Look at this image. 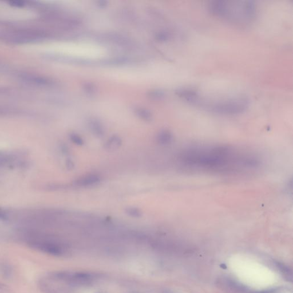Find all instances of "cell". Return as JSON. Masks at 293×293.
<instances>
[{"mask_svg":"<svg viewBox=\"0 0 293 293\" xmlns=\"http://www.w3.org/2000/svg\"><path fill=\"white\" fill-rule=\"evenodd\" d=\"M177 162L187 171L228 175L255 172L263 163L261 156L253 150L221 144L186 146L178 155Z\"/></svg>","mask_w":293,"mask_h":293,"instance_id":"cell-1","label":"cell"},{"mask_svg":"<svg viewBox=\"0 0 293 293\" xmlns=\"http://www.w3.org/2000/svg\"><path fill=\"white\" fill-rule=\"evenodd\" d=\"M177 95L192 105L212 113L223 115H235L243 113L247 109L249 102L243 96L212 98L202 96L197 91L191 88H182Z\"/></svg>","mask_w":293,"mask_h":293,"instance_id":"cell-2","label":"cell"},{"mask_svg":"<svg viewBox=\"0 0 293 293\" xmlns=\"http://www.w3.org/2000/svg\"><path fill=\"white\" fill-rule=\"evenodd\" d=\"M208 9L216 17L243 25L252 22L257 15V6L251 1H212Z\"/></svg>","mask_w":293,"mask_h":293,"instance_id":"cell-3","label":"cell"},{"mask_svg":"<svg viewBox=\"0 0 293 293\" xmlns=\"http://www.w3.org/2000/svg\"><path fill=\"white\" fill-rule=\"evenodd\" d=\"M23 241L32 248L53 257H62L67 252L64 244L56 238L37 230H26Z\"/></svg>","mask_w":293,"mask_h":293,"instance_id":"cell-4","label":"cell"},{"mask_svg":"<svg viewBox=\"0 0 293 293\" xmlns=\"http://www.w3.org/2000/svg\"><path fill=\"white\" fill-rule=\"evenodd\" d=\"M53 280L74 286H85L94 283L98 278V274L84 271H57L50 273Z\"/></svg>","mask_w":293,"mask_h":293,"instance_id":"cell-5","label":"cell"},{"mask_svg":"<svg viewBox=\"0 0 293 293\" xmlns=\"http://www.w3.org/2000/svg\"><path fill=\"white\" fill-rule=\"evenodd\" d=\"M100 181V177L98 175L91 174L82 176L74 181V185L78 187H88L95 185Z\"/></svg>","mask_w":293,"mask_h":293,"instance_id":"cell-6","label":"cell"},{"mask_svg":"<svg viewBox=\"0 0 293 293\" xmlns=\"http://www.w3.org/2000/svg\"><path fill=\"white\" fill-rule=\"evenodd\" d=\"M88 125L91 132L96 136L101 137L104 134L103 125L98 120H90L88 123Z\"/></svg>","mask_w":293,"mask_h":293,"instance_id":"cell-7","label":"cell"},{"mask_svg":"<svg viewBox=\"0 0 293 293\" xmlns=\"http://www.w3.org/2000/svg\"><path fill=\"white\" fill-rule=\"evenodd\" d=\"M172 135L169 131L162 130L159 132L156 137L158 143L162 145L170 144L172 140Z\"/></svg>","mask_w":293,"mask_h":293,"instance_id":"cell-8","label":"cell"},{"mask_svg":"<svg viewBox=\"0 0 293 293\" xmlns=\"http://www.w3.org/2000/svg\"><path fill=\"white\" fill-rule=\"evenodd\" d=\"M122 143V139L117 135H113L108 139L106 142L105 147L106 149L113 151L118 148Z\"/></svg>","mask_w":293,"mask_h":293,"instance_id":"cell-9","label":"cell"},{"mask_svg":"<svg viewBox=\"0 0 293 293\" xmlns=\"http://www.w3.org/2000/svg\"><path fill=\"white\" fill-rule=\"evenodd\" d=\"M135 113L142 120L149 122L152 119V115L151 112L147 109L143 108H138L135 109Z\"/></svg>","mask_w":293,"mask_h":293,"instance_id":"cell-10","label":"cell"},{"mask_svg":"<svg viewBox=\"0 0 293 293\" xmlns=\"http://www.w3.org/2000/svg\"><path fill=\"white\" fill-rule=\"evenodd\" d=\"M0 272L5 278H10L13 274V268L8 263L0 264Z\"/></svg>","mask_w":293,"mask_h":293,"instance_id":"cell-11","label":"cell"},{"mask_svg":"<svg viewBox=\"0 0 293 293\" xmlns=\"http://www.w3.org/2000/svg\"><path fill=\"white\" fill-rule=\"evenodd\" d=\"M165 92L159 89H155L152 91H150L148 93V96L150 98H152L153 100L161 99L165 97Z\"/></svg>","mask_w":293,"mask_h":293,"instance_id":"cell-12","label":"cell"},{"mask_svg":"<svg viewBox=\"0 0 293 293\" xmlns=\"http://www.w3.org/2000/svg\"><path fill=\"white\" fill-rule=\"evenodd\" d=\"M125 212L129 216L133 217V218H140L142 216V213L139 208L135 207H128L125 210Z\"/></svg>","mask_w":293,"mask_h":293,"instance_id":"cell-13","label":"cell"},{"mask_svg":"<svg viewBox=\"0 0 293 293\" xmlns=\"http://www.w3.org/2000/svg\"><path fill=\"white\" fill-rule=\"evenodd\" d=\"M82 88L85 92L89 95H93L96 91V87L94 84L92 82H85L84 83Z\"/></svg>","mask_w":293,"mask_h":293,"instance_id":"cell-14","label":"cell"},{"mask_svg":"<svg viewBox=\"0 0 293 293\" xmlns=\"http://www.w3.org/2000/svg\"><path fill=\"white\" fill-rule=\"evenodd\" d=\"M70 139L74 144L77 145H82L84 144V140L82 138L76 134H72L70 135Z\"/></svg>","mask_w":293,"mask_h":293,"instance_id":"cell-15","label":"cell"},{"mask_svg":"<svg viewBox=\"0 0 293 293\" xmlns=\"http://www.w3.org/2000/svg\"><path fill=\"white\" fill-rule=\"evenodd\" d=\"M156 38L160 41H166L169 40L170 35L167 32H161L157 34Z\"/></svg>","mask_w":293,"mask_h":293,"instance_id":"cell-16","label":"cell"},{"mask_svg":"<svg viewBox=\"0 0 293 293\" xmlns=\"http://www.w3.org/2000/svg\"><path fill=\"white\" fill-rule=\"evenodd\" d=\"M107 4V2L106 1H98V4L100 6H104L105 5H106Z\"/></svg>","mask_w":293,"mask_h":293,"instance_id":"cell-17","label":"cell"},{"mask_svg":"<svg viewBox=\"0 0 293 293\" xmlns=\"http://www.w3.org/2000/svg\"><path fill=\"white\" fill-rule=\"evenodd\" d=\"M103 293V292H99V293Z\"/></svg>","mask_w":293,"mask_h":293,"instance_id":"cell-18","label":"cell"}]
</instances>
